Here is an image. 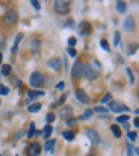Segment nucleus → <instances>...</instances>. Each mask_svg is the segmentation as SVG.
Returning <instances> with one entry per match:
<instances>
[{
  "label": "nucleus",
  "mask_w": 139,
  "mask_h": 156,
  "mask_svg": "<svg viewBox=\"0 0 139 156\" xmlns=\"http://www.w3.org/2000/svg\"><path fill=\"white\" fill-rule=\"evenodd\" d=\"M8 93H9V88H8V87H5V86H0V95L7 96Z\"/></svg>",
  "instance_id": "obj_28"
},
{
  "label": "nucleus",
  "mask_w": 139,
  "mask_h": 156,
  "mask_svg": "<svg viewBox=\"0 0 139 156\" xmlns=\"http://www.w3.org/2000/svg\"><path fill=\"white\" fill-rule=\"evenodd\" d=\"M87 137L91 140V142H92V145L93 146H97L98 143H100V136H98V133L96 132L94 129H87Z\"/></svg>",
  "instance_id": "obj_7"
},
{
  "label": "nucleus",
  "mask_w": 139,
  "mask_h": 156,
  "mask_svg": "<svg viewBox=\"0 0 139 156\" xmlns=\"http://www.w3.org/2000/svg\"><path fill=\"white\" fill-rule=\"evenodd\" d=\"M108 109H110L111 111H114V113H120V111H129V108H126L125 105L123 104H120L117 101H111L110 104H108Z\"/></svg>",
  "instance_id": "obj_6"
},
{
  "label": "nucleus",
  "mask_w": 139,
  "mask_h": 156,
  "mask_svg": "<svg viewBox=\"0 0 139 156\" xmlns=\"http://www.w3.org/2000/svg\"><path fill=\"white\" fill-rule=\"evenodd\" d=\"M126 147H128V151H126V156H134V155H133V146L130 145V143L126 142Z\"/></svg>",
  "instance_id": "obj_33"
},
{
  "label": "nucleus",
  "mask_w": 139,
  "mask_h": 156,
  "mask_svg": "<svg viewBox=\"0 0 139 156\" xmlns=\"http://www.w3.org/2000/svg\"><path fill=\"white\" fill-rule=\"evenodd\" d=\"M42 108V105L40 102H36V104H32L28 106V111L29 113H37V111H40V109Z\"/></svg>",
  "instance_id": "obj_18"
},
{
  "label": "nucleus",
  "mask_w": 139,
  "mask_h": 156,
  "mask_svg": "<svg viewBox=\"0 0 139 156\" xmlns=\"http://www.w3.org/2000/svg\"><path fill=\"white\" fill-rule=\"evenodd\" d=\"M126 73H128V76H129L130 83H134V76H133V73H131V71H130V68H126Z\"/></svg>",
  "instance_id": "obj_34"
},
{
  "label": "nucleus",
  "mask_w": 139,
  "mask_h": 156,
  "mask_svg": "<svg viewBox=\"0 0 139 156\" xmlns=\"http://www.w3.org/2000/svg\"><path fill=\"white\" fill-rule=\"evenodd\" d=\"M77 123V119H74V118H70V119L66 122V124H68V126H73V124H75Z\"/></svg>",
  "instance_id": "obj_40"
},
{
  "label": "nucleus",
  "mask_w": 139,
  "mask_h": 156,
  "mask_svg": "<svg viewBox=\"0 0 139 156\" xmlns=\"http://www.w3.org/2000/svg\"><path fill=\"white\" fill-rule=\"evenodd\" d=\"M65 99H66V95H63L61 97H60V100H59V105H61V104L65 101Z\"/></svg>",
  "instance_id": "obj_42"
},
{
  "label": "nucleus",
  "mask_w": 139,
  "mask_h": 156,
  "mask_svg": "<svg viewBox=\"0 0 139 156\" xmlns=\"http://www.w3.org/2000/svg\"><path fill=\"white\" fill-rule=\"evenodd\" d=\"M68 45H69V47H73V46L77 45V39L75 37H70V39L68 40Z\"/></svg>",
  "instance_id": "obj_31"
},
{
  "label": "nucleus",
  "mask_w": 139,
  "mask_h": 156,
  "mask_svg": "<svg viewBox=\"0 0 139 156\" xmlns=\"http://www.w3.org/2000/svg\"><path fill=\"white\" fill-rule=\"evenodd\" d=\"M28 154L32 156H38L41 154V145L38 142H33L32 145H29V147H28Z\"/></svg>",
  "instance_id": "obj_10"
},
{
  "label": "nucleus",
  "mask_w": 139,
  "mask_h": 156,
  "mask_svg": "<svg viewBox=\"0 0 139 156\" xmlns=\"http://www.w3.org/2000/svg\"><path fill=\"white\" fill-rule=\"evenodd\" d=\"M31 4L33 5V8H35V9H37V10H40V9H41V5H40V3H38V2H36V0H32Z\"/></svg>",
  "instance_id": "obj_38"
},
{
  "label": "nucleus",
  "mask_w": 139,
  "mask_h": 156,
  "mask_svg": "<svg viewBox=\"0 0 139 156\" xmlns=\"http://www.w3.org/2000/svg\"><path fill=\"white\" fill-rule=\"evenodd\" d=\"M79 33L82 36H87L91 33V26H89L88 22H82L79 24Z\"/></svg>",
  "instance_id": "obj_13"
},
{
  "label": "nucleus",
  "mask_w": 139,
  "mask_h": 156,
  "mask_svg": "<svg viewBox=\"0 0 139 156\" xmlns=\"http://www.w3.org/2000/svg\"><path fill=\"white\" fill-rule=\"evenodd\" d=\"M134 126L139 129V118H137V119H134Z\"/></svg>",
  "instance_id": "obj_43"
},
{
  "label": "nucleus",
  "mask_w": 139,
  "mask_h": 156,
  "mask_svg": "<svg viewBox=\"0 0 139 156\" xmlns=\"http://www.w3.org/2000/svg\"><path fill=\"white\" fill-rule=\"evenodd\" d=\"M110 100H111V95H110V93H107V95H105L104 99L101 100V102H102V104H106L107 101H110Z\"/></svg>",
  "instance_id": "obj_37"
},
{
  "label": "nucleus",
  "mask_w": 139,
  "mask_h": 156,
  "mask_svg": "<svg viewBox=\"0 0 139 156\" xmlns=\"http://www.w3.org/2000/svg\"><path fill=\"white\" fill-rule=\"evenodd\" d=\"M128 119H129V116L128 115H120V116H117V123H126L128 122Z\"/></svg>",
  "instance_id": "obj_29"
},
{
  "label": "nucleus",
  "mask_w": 139,
  "mask_h": 156,
  "mask_svg": "<svg viewBox=\"0 0 139 156\" xmlns=\"http://www.w3.org/2000/svg\"><path fill=\"white\" fill-rule=\"evenodd\" d=\"M138 97H139V91H138Z\"/></svg>",
  "instance_id": "obj_48"
},
{
  "label": "nucleus",
  "mask_w": 139,
  "mask_h": 156,
  "mask_svg": "<svg viewBox=\"0 0 139 156\" xmlns=\"http://www.w3.org/2000/svg\"><path fill=\"white\" fill-rule=\"evenodd\" d=\"M75 96L78 99V101L82 102V104H88L89 102V96L87 95V92L82 90V88H78L75 91Z\"/></svg>",
  "instance_id": "obj_8"
},
{
  "label": "nucleus",
  "mask_w": 139,
  "mask_h": 156,
  "mask_svg": "<svg viewBox=\"0 0 139 156\" xmlns=\"http://www.w3.org/2000/svg\"><path fill=\"white\" fill-rule=\"evenodd\" d=\"M29 83H31L33 87H41L45 83V77L44 74L40 72H33L29 77Z\"/></svg>",
  "instance_id": "obj_2"
},
{
  "label": "nucleus",
  "mask_w": 139,
  "mask_h": 156,
  "mask_svg": "<svg viewBox=\"0 0 139 156\" xmlns=\"http://www.w3.org/2000/svg\"><path fill=\"white\" fill-rule=\"evenodd\" d=\"M123 27L125 31H128V32H131V31H134L135 28V22H134V18L133 17H126L125 21L123 23Z\"/></svg>",
  "instance_id": "obj_9"
},
{
  "label": "nucleus",
  "mask_w": 139,
  "mask_h": 156,
  "mask_svg": "<svg viewBox=\"0 0 139 156\" xmlns=\"http://www.w3.org/2000/svg\"><path fill=\"white\" fill-rule=\"evenodd\" d=\"M133 150H134V152H135L137 155H139V148H137V147H133Z\"/></svg>",
  "instance_id": "obj_44"
},
{
  "label": "nucleus",
  "mask_w": 139,
  "mask_h": 156,
  "mask_svg": "<svg viewBox=\"0 0 139 156\" xmlns=\"http://www.w3.org/2000/svg\"><path fill=\"white\" fill-rule=\"evenodd\" d=\"M63 137L66 140V141H73L74 140V137H75V134H74V132L73 130H65V132H63Z\"/></svg>",
  "instance_id": "obj_19"
},
{
  "label": "nucleus",
  "mask_w": 139,
  "mask_h": 156,
  "mask_svg": "<svg viewBox=\"0 0 139 156\" xmlns=\"http://www.w3.org/2000/svg\"><path fill=\"white\" fill-rule=\"evenodd\" d=\"M126 4L124 2H116V10L119 12V13H125L126 12Z\"/></svg>",
  "instance_id": "obj_20"
},
{
  "label": "nucleus",
  "mask_w": 139,
  "mask_h": 156,
  "mask_svg": "<svg viewBox=\"0 0 139 156\" xmlns=\"http://www.w3.org/2000/svg\"><path fill=\"white\" fill-rule=\"evenodd\" d=\"M4 21L7 22V23H9V24L15 23L18 21V13H17V10L9 9L7 13H5V16H4Z\"/></svg>",
  "instance_id": "obj_5"
},
{
  "label": "nucleus",
  "mask_w": 139,
  "mask_h": 156,
  "mask_svg": "<svg viewBox=\"0 0 139 156\" xmlns=\"http://www.w3.org/2000/svg\"><path fill=\"white\" fill-rule=\"evenodd\" d=\"M46 120H47V122H49V123L54 122V120H55V115H54L52 113H49V114H47V115H46Z\"/></svg>",
  "instance_id": "obj_36"
},
{
  "label": "nucleus",
  "mask_w": 139,
  "mask_h": 156,
  "mask_svg": "<svg viewBox=\"0 0 139 156\" xmlns=\"http://www.w3.org/2000/svg\"><path fill=\"white\" fill-rule=\"evenodd\" d=\"M54 10H55L58 14H66V13H69V10H70L69 3L64 2V0H56V2H54Z\"/></svg>",
  "instance_id": "obj_1"
},
{
  "label": "nucleus",
  "mask_w": 139,
  "mask_h": 156,
  "mask_svg": "<svg viewBox=\"0 0 139 156\" xmlns=\"http://www.w3.org/2000/svg\"><path fill=\"white\" fill-rule=\"evenodd\" d=\"M135 114H137V115H139V109H137V110H135Z\"/></svg>",
  "instance_id": "obj_47"
},
{
  "label": "nucleus",
  "mask_w": 139,
  "mask_h": 156,
  "mask_svg": "<svg viewBox=\"0 0 139 156\" xmlns=\"http://www.w3.org/2000/svg\"><path fill=\"white\" fill-rule=\"evenodd\" d=\"M84 69H86V65H84L82 61H75L73 68H71V77L73 78H81L84 74Z\"/></svg>",
  "instance_id": "obj_3"
},
{
  "label": "nucleus",
  "mask_w": 139,
  "mask_h": 156,
  "mask_svg": "<svg viewBox=\"0 0 139 156\" xmlns=\"http://www.w3.org/2000/svg\"><path fill=\"white\" fill-rule=\"evenodd\" d=\"M66 51H68V54L70 55L71 58L77 57V51H75V49H74V47H68V49H66Z\"/></svg>",
  "instance_id": "obj_30"
},
{
  "label": "nucleus",
  "mask_w": 139,
  "mask_h": 156,
  "mask_svg": "<svg viewBox=\"0 0 139 156\" xmlns=\"http://www.w3.org/2000/svg\"><path fill=\"white\" fill-rule=\"evenodd\" d=\"M119 43H120V32H117V31H116V32H115V41H114V45H115V46H117Z\"/></svg>",
  "instance_id": "obj_32"
},
{
  "label": "nucleus",
  "mask_w": 139,
  "mask_h": 156,
  "mask_svg": "<svg viewBox=\"0 0 139 156\" xmlns=\"http://www.w3.org/2000/svg\"><path fill=\"white\" fill-rule=\"evenodd\" d=\"M36 133V129H35V123H31V126H29V132H28V138H32Z\"/></svg>",
  "instance_id": "obj_27"
},
{
  "label": "nucleus",
  "mask_w": 139,
  "mask_h": 156,
  "mask_svg": "<svg viewBox=\"0 0 139 156\" xmlns=\"http://www.w3.org/2000/svg\"><path fill=\"white\" fill-rule=\"evenodd\" d=\"M2 60H3V54L0 53V64H2Z\"/></svg>",
  "instance_id": "obj_46"
},
{
  "label": "nucleus",
  "mask_w": 139,
  "mask_h": 156,
  "mask_svg": "<svg viewBox=\"0 0 139 156\" xmlns=\"http://www.w3.org/2000/svg\"><path fill=\"white\" fill-rule=\"evenodd\" d=\"M45 92L44 91H33V90H29L28 91V96L31 99H35V97H40V96H44Z\"/></svg>",
  "instance_id": "obj_22"
},
{
  "label": "nucleus",
  "mask_w": 139,
  "mask_h": 156,
  "mask_svg": "<svg viewBox=\"0 0 139 156\" xmlns=\"http://www.w3.org/2000/svg\"><path fill=\"white\" fill-rule=\"evenodd\" d=\"M139 49V45L138 42H131L128 45V49H126V53H128V55H133L137 53V50Z\"/></svg>",
  "instance_id": "obj_14"
},
{
  "label": "nucleus",
  "mask_w": 139,
  "mask_h": 156,
  "mask_svg": "<svg viewBox=\"0 0 139 156\" xmlns=\"http://www.w3.org/2000/svg\"><path fill=\"white\" fill-rule=\"evenodd\" d=\"M128 138L130 141H135L137 140V133L135 132H128Z\"/></svg>",
  "instance_id": "obj_35"
},
{
  "label": "nucleus",
  "mask_w": 139,
  "mask_h": 156,
  "mask_svg": "<svg viewBox=\"0 0 139 156\" xmlns=\"http://www.w3.org/2000/svg\"><path fill=\"white\" fill-rule=\"evenodd\" d=\"M47 65L54 71H59L60 68H61V60L59 58H51L49 61H47Z\"/></svg>",
  "instance_id": "obj_11"
},
{
  "label": "nucleus",
  "mask_w": 139,
  "mask_h": 156,
  "mask_svg": "<svg viewBox=\"0 0 139 156\" xmlns=\"http://www.w3.org/2000/svg\"><path fill=\"white\" fill-rule=\"evenodd\" d=\"M64 86H65V85H64V82L61 81V82H59V83L56 85V88H58V90H64Z\"/></svg>",
  "instance_id": "obj_41"
},
{
  "label": "nucleus",
  "mask_w": 139,
  "mask_h": 156,
  "mask_svg": "<svg viewBox=\"0 0 139 156\" xmlns=\"http://www.w3.org/2000/svg\"><path fill=\"white\" fill-rule=\"evenodd\" d=\"M92 114H93V111L91 110V109H87V110L79 116V119H81V120H86V119H88V118L92 116Z\"/></svg>",
  "instance_id": "obj_23"
},
{
  "label": "nucleus",
  "mask_w": 139,
  "mask_h": 156,
  "mask_svg": "<svg viewBox=\"0 0 139 156\" xmlns=\"http://www.w3.org/2000/svg\"><path fill=\"white\" fill-rule=\"evenodd\" d=\"M22 39H23V33H18L17 37H15V40H14V45H13V47H12V53H17L18 45H19V42H21Z\"/></svg>",
  "instance_id": "obj_16"
},
{
  "label": "nucleus",
  "mask_w": 139,
  "mask_h": 156,
  "mask_svg": "<svg viewBox=\"0 0 139 156\" xmlns=\"http://www.w3.org/2000/svg\"><path fill=\"white\" fill-rule=\"evenodd\" d=\"M52 127L50 126V124H47V126H45V128H44V132H42V134H44V138L45 140H47L49 137L51 136V133H52Z\"/></svg>",
  "instance_id": "obj_17"
},
{
  "label": "nucleus",
  "mask_w": 139,
  "mask_h": 156,
  "mask_svg": "<svg viewBox=\"0 0 139 156\" xmlns=\"http://www.w3.org/2000/svg\"><path fill=\"white\" fill-rule=\"evenodd\" d=\"M111 130H112V133H114V136L116 137V138H120V137H121V129L117 127V124H112Z\"/></svg>",
  "instance_id": "obj_21"
},
{
  "label": "nucleus",
  "mask_w": 139,
  "mask_h": 156,
  "mask_svg": "<svg viewBox=\"0 0 139 156\" xmlns=\"http://www.w3.org/2000/svg\"><path fill=\"white\" fill-rule=\"evenodd\" d=\"M10 71H12L10 65L5 64V65H3V68H2V74H3V76H9V74H10Z\"/></svg>",
  "instance_id": "obj_24"
},
{
  "label": "nucleus",
  "mask_w": 139,
  "mask_h": 156,
  "mask_svg": "<svg viewBox=\"0 0 139 156\" xmlns=\"http://www.w3.org/2000/svg\"><path fill=\"white\" fill-rule=\"evenodd\" d=\"M101 47L105 50V51H107V53H110V46H108V42L106 41V40H101Z\"/></svg>",
  "instance_id": "obj_26"
},
{
  "label": "nucleus",
  "mask_w": 139,
  "mask_h": 156,
  "mask_svg": "<svg viewBox=\"0 0 139 156\" xmlns=\"http://www.w3.org/2000/svg\"><path fill=\"white\" fill-rule=\"evenodd\" d=\"M64 64H65V69H66V68H68V61H66V59L64 60Z\"/></svg>",
  "instance_id": "obj_45"
},
{
  "label": "nucleus",
  "mask_w": 139,
  "mask_h": 156,
  "mask_svg": "<svg viewBox=\"0 0 139 156\" xmlns=\"http://www.w3.org/2000/svg\"><path fill=\"white\" fill-rule=\"evenodd\" d=\"M94 110L97 111V113H107V111H108V109H105V108H102V106L94 108Z\"/></svg>",
  "instance_id": "obj_39"
},
{
  "label": "nucleus",
  "mask_w": 139,
  "mask_h": 156,
  "mask_svg": "<svg viewBox=\"0 0 139 156\" xmlns=\"http://www.w3.org/2000/svg\"><path fill=\"white\" fill-rule=\"evenodd\" d=\"M84 74H86L87 79L89 81H94L98 78V69L97 68H94L92 64H87L86 65V69H84Z\"/></svg>",
  "instance_id": "obj_4"
},
{
  "label": "nucleus",
  "mask_w": 139,
  "mask_h": 156,
  "mask_svg": "<svg viewBox=\"0 0 139 156\" xmlns=\"http://www.w3.org/2000/svg\"><path fill=\"white\" fill-rule=\"evenodd\" d=\"M73 115V109H71L70 106H64L61 109V111H60V118L61 119H70V116Z\"/></svg>",
  "instance_id": "obj_12"
},
{
  "label": "nucleus",
  "mask_w": 139,
  "mask_h": 156,
  "mask_svg": "<svg viewBox=\"0 0 139 156\" xmlns=\"http://www.w3.org/2000/svg\"><path fill=\"white\" fill-rule=\"evenodd\" d=\"M31 45H32V50H33V51H35V53H38V49H40V41H38V40H33Z\"/></svg>",
  "instance_id": "obj_25"
},
{
  "label": "nucleus",
  "mask_w": 139,
  "mask_h": 156,
  "mask_svg": "<svg viewBox=\"0 0 139 156\" xmlns=\"http://www.w3.org/2000/svg\"><path fill=\"white\" fill-rule=\"evenodd\" d=\"M55 143H56V140H50V141H46L45 143V151H49V152H54V146H55Z\"/></svg>",
  "instance_id": "obj_15"
}]
</instances>
